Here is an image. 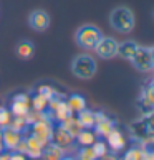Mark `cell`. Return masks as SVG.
Returning a JSON list of instances; mask_svg holds the SVG:
<instances>
[{"label":"cell","mask_w":154,"mask_h":160,"mask_svg":"<svg viewBox=\"0 0 154 160\" xmlns=\"http://www.w3.org/2000/svg\"><path fill=\"white\" fill-rule=\"evenodd\" d=\"M33 51H35V46H33L32 41L23 40V41H20V43L17 45V55H19L20 58H23V60L32 58L33 56Z\"/></svg>","instance_id":"cell-23"},{"label":"cell","mask_w":154,"mask_h":160,"mask_svg":"<svg viewBox=\"0 0 154 160\" xmlns=\"http://www.w3.org/2000/svg\"><path fill=\"white\" fill-rule=\"evenodd\" d=\"M37 92L38 94H41L43 98H46V99H53V98H56V96H60V92H58L53 86H48V84H41V86H38L37 88Z\"/></svg>","instance_id":"cell-26"},{"label":"cell","mask_w":154,"mask_h":160,"mask_svg":"<svg viewBox=\"0 0 154 160\" xmlns=\"http://www.w3.org/2000/svg\"><path fill=\"white\" fill-rule=\"evenodd\" d=\"M23 139H25V144H27L25 155L30 157V158H40L41 157V152H43V145H41L35 137H32V135L23 137Z\"/></svg>","instance_id":"cell-15"},{"label":"cell","mask_w":154,"mask_h":160,"mask_svg":"<svg viewBox=\"0 0 154 160\" xmlns=\"http://www.w3.org/2000/svg\"><path fill=\"white\" fill-rule=\"evenodd\" d=\"M51 144L58 145L60 149H63L65 152H66L68 149H72V147L75 145V137L72 134H68L66 130H65L63 127H53V132H51Z\"/></svg>","instance_id":"cell-9"},{"label":"cell","mask_w":154,"mask_h":160,"mask_svg":"<svg viewBox=\"0 0 154 160\" xmlns=\"http://www.w3.org/2000/svg\"><path fill=\"white\" fill-rule=\"evenodd\" d=\"M94 132H96V135H99V137H106L111 130L114 129V121H111L108 116H104L103 119H99L96 124H94Z\"/></svg>","instance_id":"cell-18"},{"label":"cell","mask_w":154,"mask_h":160,"mask_svg":"<svg viewBox=\"0 0 154 160\" xmlns=\"http://www.w3.org/2000/svg\"><path fill=\"white\" fill-rule=\"evenodd\" d=\"M28 23L35 32H45L50 27V15L45 10H33L28 17Z\"/></svg>","instance_id":"cell-11"},{"label":"cell","mask_w":154,"mask_h":160,"mask_svg":"<svg viewBox=\"0 0 154 160\" xmlns=\"http://www.w3.org/2000/svg\"><path fill=\"white\" fill-rule=\"evenodd\" d=\"M141 158H143V149L134 147V149H129L124 153V157L121 160H141Z\"/></svg>","instance_id":"cell-30"},{"label":"cell","mask_w":154,"mask_h":160,"mask_svg":"<svg viewBox=\"0 0 154 160\" xmlns=\"http://www.w3.org/2000/svg\"><path fill=\"white\" fill-rule=\"evenodd\" d=\"M104 139H106V144H108V147H109L113 152H119V150L124 149V145H126L124 135H123L118 129H113Z\"/></svg>","instance_id":"cell-14"},{"label":"cell","mask_w":154,"mask_h":160,"mask_svg":"<svg viewBox=\"0 0 154 160\" xmlns=\"http://www.w3.org/2000/svg\"><path fill=\"white\" fill-rule=\"evenodd\" d=\"M149 50H151V56H152V63H154V46H151Z\"/></svg>","instance_id":"cell-34"},{"label":"cell","mask_w":154,"mask_h":160,"mask_svg":"<svg viewBox=\"0 0 154 160\" xmlns=\"http://www.w3.org/2000/svg\"><path fill=\"white\" fill-rule=\"evenodd\" d=\"M8 157H10V153H0V160H8Z\"/></svg>","instance_id":"cell-33"},{"label":"cell","mask_w":154,"mask_h":160,"mask_svg":"<svg viewBox=\"0 0 154 160\" xmlns=\"http://www.w3.org/2000/svg\"><path fill=\"white\" fill-rule=\"evenodd\" d=\"M60 127H63L68 134H72L73 137H76V135L80 134V130L83 129V126H81L80 121H78V117L73 116V114L70 116V117H66L65 121H61L60 122Z\"/></svg>","instance_id":"cell-17"},{"label":"cell","mask_w":154,"mask_h":160,"mask_svg":"<svg viewBox=\"0 0 154 160\" xmlns=\"http://www.w3.org/2000/svg\"><path fill=\"white\" fill-rule=\"evenodd\" d=\"M30 104H32V108L33 111H40V112H45L46 108H48V99L43 98L41 94H35V96L30 99Z\"/></svg>","instance_id":"cell-25"},{"label":"cell","mask_w":154,"mask_h":160,"mask_svg":"<svg viewBox=\"0 0 154 160\" xmlns=\"http://www.w3.org/2000/svg\"><path fill=\"white\" fill-rule=\"evenodd\" d=\"M60 160H75V158H73V157H65V155H63Z\"/></svg>","instance_id":"cell-35"},{"label":"cell","mask_w":154,"mask_h":160,"mask_svg":"<svg viewBox=\"0 0 154 160\" xmlns=\"http://www.w3.org/2000/svg\"><path fill=\"white\" fill-rule=\"evenodd\" d=\"M63 155H65V150L50 142L48 145L43 147V152H41V157L40 158H43V160H60Z\"/></svg>","instance_id":"cell-19"},{"label":"cell","mask_w":154,"mask_h":160,"mask_svg":"<svg viewBox=\"0 0 154 160\" xmlns=\"http://www.w3.org/2000/svg\"><path fill=\"white\" fill-rule=\"evenodd\" d=\"M75 160H96V155H94L91 147H81V150L78 152Z\"/></svg>","instance_id":"cell-29"},{"label":"cell","mask_w":154,"mask_h":160,"mask_svg":"<svg viewBox=\"0 0 154 160\" xmlns=\"http://www.w3.org/2000/svg\"><path fill=\"white\" fill-rule=\"evenodd\" d=\"M8 160H27V155H23V153H20V152H13V150H12Z\"/></svg>","instance_id":"cell-31"},{"label":"cell","mask_w":154,"mask_h":160,"mask_svg":"<svg viewBox=\"0 0 154 160\" xmlns=\"http://www.w3.org/2000/svg\"><path fill=\"white\" fill-rule=\"evenodd\" d=\"M131 134L141 142L143 150H154V111L147 112L131 124Z\"/></svg>","instance_id":"cell-1"},{"label":"cell","mask_w":154,"mask_h":160,"mask_svg":"<svg viewBox=\"0 0 154 160\" xmlns=\"http://www.w3.org/2000/svg\"><path fill=\"white\" fill-rule=\"evenodd\" d=\"M75 140L78 142L81 147H91L94 142L98 140V135L93 129H81L80 134L75 137Z\"/></svg>","instance_id":"cell-16"},{"label":"cell","mask_w":154,"mask_h":160,"mask_svg":"<svg viewBox=\"0 0 154 160\" xmlns=\"http://www.w3.org/2000/svg\"><path fill=\"white\" fill-rule=\"evenodd\" d=\"M46 112H48V116L51 117V121H58L61 122L65 121L66 117H70L73 114L72 111H70L66 101H65L61 96H56L48 101V108H46Z\"/></svg>","instance_id":"cell-6"},{"label":"cell","mask_w":154,"mask_h":160,"mask_svg":"<svg viewBox=\"0 0 154 160\" xmlns=\"http://www.w3.org/2000/svg\"><path fill=\"white\" fill-rule=\"evenodd\" d=\"M78 121L83 126V129H93L94 124H96V121H94V112L86 109V108L78 112Z\"/></svg>","instance_id":"cell-22"},{"label":"cell","mask_w":154,"mask_h":160,"mask_svg":"<svg viewBox=\"0 0 154 160\" xmlns=\"http://www.w3.org/2000/svg\"><path fill=\"white\" fill-rule=\"evenodd\" d=\"M30 99L32 98L27 92L15 94L12 98V106H10L12 116H27L30 112Z\"/></svg>","instance_id":"cell-10"},{"label":"cell","mask_w":154,"mask_h":160,"mask_svg":"<svg viewBox=\"0 0 154 160\" xmlns=\"http://www.w3.org/2000/svg\"><path fill=\"white\" fill-rule=\"evenodd\" d=\"M94 51L99 58L103 60H109V58H114L118 55V41L111 37H101L99 41L94 46Z\"/></svg>","instance_id":"cell-8"},{"label":"cell","mask_w":154,"mask_h":160,"mask_svg":"<svg viewBox=\"0 0 154 160\" xmlns=\"http://www.w3.org/2000/svg\"><path fill=\"white\" fill-rule=\"evenodd\" d=\"M133 63V66L136 69L143 71V73H147V71L154 69V63H152V56H151V50L146 48V46H138L134 56L129 60Z\"/></svg>","instance_id":"cell-7"},{"label":"cell","mask_w":154,"mask_h":160,"mask_svg":"<svg viewBox=\"0 0 154 160\" xmlns=\"http://www.w3.org/2000/svg\"><path fill=\"white\" fill-rule=\"evenodd\" d=\"M12 112L10 109H7L5 106H0V129H5V127H8L10 126V122H12Z\"/></svg>","instance_id":"cell-27"},{"label":"cell","mask_w":154,"mask_h":160,"mask_svg":"<svg viewBox=\"0 0 154 160\" xmlns=\"http://www.w3.org/2000/svg\"><path fill=\"white\" fill-rule=\"evenodd\" d=\"M101 160H119L116 155H109V153H106V155L101 157Z\"/></svg>","instance_id":"cell-32"},{"label":"cell","mask_w":154,"mask_h":160,"mask_svg":"<svg viewBox=\"0 0 154 160\" xmlns=\"http://www.w3.org/2000/svg\"><path fill=\"white\" fill-rule=\"evenodd\" d=\"M139 109L143 111V114L154 111V79L147 84L139 98Z\"/></svg>","instance_id":"cell-12"},{"label":"cell","mask_w":154,"mask_h":160,"mask_svg":"<svg viewBox=\"0 0 154 160\" xmlns=\"http://www.w3.org/2000/svg\"><path fill=\"white\" fill-rule=\"evenodd\" d=\"M2 152H3V145H2V144H0V153H2Z\"/></svg>","instance_id":"cell-36"},{"label":"cell","mask_w":154,"mask_h":160,"mask_svg":"<svg viewBox=\"0 0 154 160\" xmlns=\"http://www.w3.org/2000/svg\"><path fill=\"white\" fill-rule=\"evenodd\" d=\"M72 71L76 78L80 79H91L96 74V61L91 55L81 53V55L75 56L72 63Z\"/></svg>","instance_id":"cell-3"},{"label":"cell","mask_w":154,"mask_h":160,"mask_svg":"<svg viewBox=\"0 0 154 160\" xmlns=\"http://www.w3.org/2000/svg\"><path fill=\"white\" fill-rule=\"evenodd\" d=\"M65 101H66L68 108L73 114H78L80 111H83L86 108V101H85L83 96H80V94H72V96H70L68 99H65Z\"/></svg>","instance_id":"cell-21"},{"label":"cell","mask_w":154,"mask_h":160,"mask_svg":"<svg viewBox=\"0 0 154 160\" xmlns=\"http://www.w3.org/2000/svg\"><path fill=\"white\" fill-rule=\"evenodd\" d=\"M101 37H103L101 30L94 25H83L75 33L76 45L83 50H94V46H96Z\"/></svg>","instance_id":"cell-4"},{"label":"cell","mask_w":154,"mask_h":160,"mask_svg":"<svg viewBox=\"0 0 154 160\" xmlns=\"http://www.w3.org/2000/svg\"><path fill=\"white\" fill-rule=\"evenodd\" d=\"M25 132H28L32 137H35L41 145L45 147V145H48L50 140H51L53 121L51 119H43V121H38V122H33V124H30V127H28Z\"/></svg>","instance_id":"cell-5"},{"label":"cell","mask_w":154,"mask_h":160,"mask_svg":"<svg viewBox=\"0 0 154 160\" xmlns=\"http://www.w3.org/2000/svg\"><path fill=\"white\" fill-rule=\"evenodd\" d=\"M138 43H134V41L128 40V41H123V43H118V55L123 56L124 60H131L134 56L136 50H138Z\"/></svg>","instance_id":"cell-20"},{"label":"cell","mask_w":154,"mask_h":160,"mask_svg":"<svg viewBox=\"0 0 154 160\" xmlns=\"http://www.w3.org/2000/svg\"><path fill=\"white\" fill-rule=\"evenodd\" d=\"M152 152H154V150H152Z\"/></svg>","instance_id":"cell-38"},{"label":"cell","mask_w":154,"mask_h":160,"mask_svg":"<svg viewBox=\"0 0 154 160\" xmlns=\"http://www.w3.org/2000/svg\"><path fill=\"white\" fill-rule=\"evenodd\" d=\"M22 139H23V134L17 132V130H13L12 127L2 129V145H3V149L15 150L17 144H19Z\"/></svg>","instance_id":"cell-13"},{"label":"cell","mask_w":154,"mask_h":160,"mask_svg":"<svg viewBox=\"0 0 154 160\" xmlns=\"http://www.w3.org/2000/svg\"><path fill=\"white\" fill-rule=\"evenodd\" d=\"M91 149L94 152V155H96V158H101L103 155H106L108 153V144L103 140H96L94 144L91 145Z\"/></svg>","instance_id":"cell-28"},{"label":"cell","mask_w":154,"mask_h":160,"mask_svg":"<svg viewBox=\"0 0 154 160\" xmlns=\"http://www.w3.org/2000/svg\"><path fill=\"white\" fill-rule=\"evenodd\" d=\"M0 144H2V129H0Z\"/></svg>","instance_id":"cell-37"},{"label":"cell","mask_w":154,"mask_h":160,"mask_svg":"<svg viewBox=\"0 0 154 160\" xmlns=\"http://www.w3.org/2000/svg\"><path fill=\"white\" fill-rule=\"evenodd\" d=\"M109 23L116 32L119 33H131L134 30V13L128 7H116L109 13Z\"/></svg>","instance_id":"cell-2"},{"label":"cell","mask_w":154,"mask_h":160,"mask_svg":"<svg viewBox=\"0 0 154 160\" xmlns=\"http://www.w3.org/2000/svg\"><path fill=\"white\" fill-rule=\"evenodd\" d=\"M8 127H12L13 130H17V132H20V134H23L28 127H30V124H28V121H27V116H13Z\"/></svg>","instance_id":"cell-24"}]
</instances>
